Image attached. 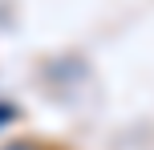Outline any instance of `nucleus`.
I'll return each instance as SVG.
<instances>
[{
  "mask_svg": "<svg viewBox=\"0 0 154 150\" xmlns=\"http://www.w3.org/2000/svg\"><path fill=\"white\" fill-rule=\"evenodd\" d=\"M0 150H45V146H41L37 138H12V142H4Z\"/></svg>",
  "mask_w": 154,
  "mask_h": 150,
  "instance_id": "nucleus-1",
  "label": "nucleus"
},
{
  "mask_svg": "<svg viewBox=\"0 0 154 150\" xmlns=\"http://www.w3.org/2000/svg\"><path fill=\"white\" fill-rule=\"evenodd\" d=\"M45 150H49V146H45Z\"/></svg>",
  "mask_w": 154,
  "mask_h": 150,
  "instance_id": "nucleus-2",
  "label": "nucleus"
}]
</instances>
